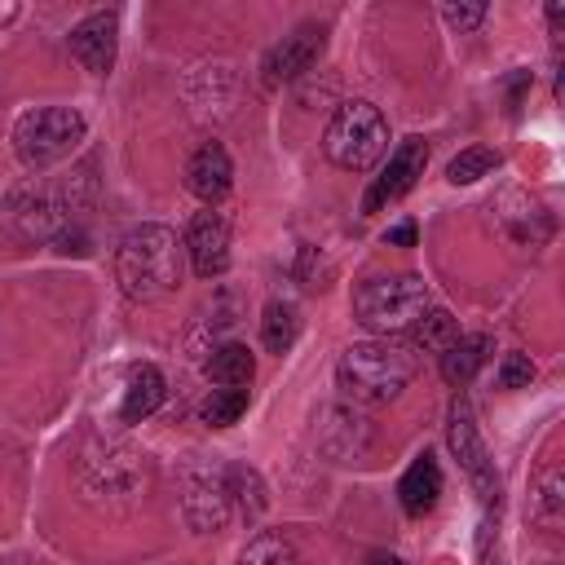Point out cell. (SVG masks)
<instances>
[{
	"instance_id": "cell-1",
	"label": "cell",
	"mask_w": 565,
	"mask_h": 565,
	"mask_svg": "<svg viewBox=\"0 0 565 565\" xmlns=\"http://www.w3.org/2000/svg\"><path fill=\"white\" fill-rule=\"evenodd\" d=\"M419 371V353L397 340V335H375V340H358L340 353L335 366V384L344 388V397L353 402H393Z\"/></svg>"
},
{
	"instance_id": "cell-2",
	"label": "cell",
	"mask_w": 565,
	"mask_h": 565,
	"mask_svg": "<svg viewBox=\"0 0 565 565\" xmlns=\"http://www.w3.org/2000/svg\"><path fill=\"white\" fill-rule=\"evenodd\" d=\"M181 256H185V247L177 243V234L168 225H137L115 247V278L124 287V296L154 300L181 282Z\"/></svg>"
},
{
	"instance_id": "cell-3",
	"label": "cell",
	"mask_w": 565,
	"mask_h": 565,
	"mask_svg": "<svg viewBox=\"0 0 565 565\" xmlns=\"http://www.w3.org/2000/svg\"><path fill=\"white\" fill-rule=\"evenodd\" d=\"M428 309V287L419 274H375L353 291V318L375 335H402Z\"/></svg>"
},
{
	"instance_id": "cell-4",
	"label": "cell",
	"mask_w": 565,
	"mask_h": 565,
	"mask_svg": "<svg viewBox=\"0 0 565 565\" xmlns=\"http://www.w3.org/2000/svg\"><path fill=\"white\" fill-rule=\"evenodd\" d=\"M322 150L344 172H366L388 150V124L371 102H344L322 137Z\"/></svg>"
},
{
	"instance_id": "cell-5",
	"label": "cell",
	"mask_w": 565,
	"mask_h": 565,
	"mask_svg": "<svg viewBox=\"0 0 565 565\" xmlns=\"http://www.w3.org/2000/svg\"><path fill=\"white\" fill-rule=\"evenodd\" d=\"M84 141V115L75 106H35L13 124V150L26 168H49Z\"/></svg>"
},
{
	"instance_id": "cell-6",
	"label": "cell",
	"mask_w": 565,
	"mask_h": 565,
	"mask_svg": "<svg viewBox=\"0 0 565 565\" xmlns=\"http://www.w3.org/2000/svg\"><path fill=\"white\" fill-rule=\"evenodd\" d=\"M181 512L190 521V530L212 534L230 521L234 499H230V468L221 463H190L181 472Z\"/></svg>"
},
{
	"instance_id": "cell-7",
	"label": "cell",
	"mask_w": 565,
	"mask_h": 565,
	"mask_svg": "<svg viewBox=\"0 0 565 565\" xmlns=\"http://www.w3.org/2000/svg\"><path fill=\"white\" fill-rule=\"evenodd\" d=\"M446 441H450V450H455L459 468L468 472V481L481 490V499H486V503H490V499H499L494 459H490V450H486V441H481V433H477L472 406H468L463 397H455V402H450V415H446Z\"/></svg>"
},
{
	"instance_id": "cell-8",
	"label": "cell",
	"mask_w": 565,
	"mask_h": 565,
	"mask_svg": "<svg viewBox=\"0 0 565 565\" xmlns=\"http://www.w3.org/2000/svg\"><path fill=\"white\" fill-rule=\"evenodd\" d=\"M322 49H327V26H322V22H300L291 35H282V40L265 53V62H260L265 84L300 79V75L322 57Z\"/></svg>"
},
{
	"instance_id": "cell-9",
	"label": "cell",
	"mask_w": 565,
	"mask_h": 565,
	"mask_svg": "<svg viewBox=\"0 0 565 565\" xmlns=\"http://www.w3.org/2000/svg\"><path fill=\"white\" fill-rule=\"evenodd\" d=\"M424 163H428V146H424L419 137H406V141L388 154V163L380 168V177L371 181V190L362 194V212H380V207H388L393 199H402V194L424 177Z\"/></svg>"
},
{
	"instance_id": "cell-10",
	"label": "cell",
	"mask_w": 565,
	"mask_h": 565,
	"mask_svg": "<svg viewBox=\"0 0 565 565\" xmlns=\"http://www.w3.org/2000/svg\"><path fill=\"white\" fill-rule=\"evenodd\" d=\"M199 278H216L230 269V221L221 212H199L181 238Z\"/></svg>"
},
{
	"instance_id": "cell-11",
	"label": "cell",
	"mask_w": 565,
	"mask_h": 565,
	"mask_svg": "<svg viewBox=\"0 0 565 565\" xmlns=\"http://www.w3.org/2000/svg\"><path fill=\"white\" fill-rule=\"evenodd\" d=\"M115 49H119V18L110 9L88 13L84 22L71 26V57L93 71V75H110L115 66Z\"/></svg>"
},
{
	"instance_id": "cell-12",
	"label": "cell",
	"mask_w": 565,
	"mask_h": 565,
	"mask_svg": "<svg viewBox=\"0 0 565 565\" xmlns=\"http://www.w3.org/2000/svg\"><path fill=\"white\" fill-rule=\"evenodd\" d=\"M230 185H234L230 150H225L221 141H203V146L190 154V163H185V190L212 207V203H221V199L230 194Z\"/></svg>"
},
{
	"instance_id": "cell-13",
	"label": "cell",
	"mask_w": 565,
	"mask_h": 565,
	"mask_svg": "<svg viewBox=\"0 0 565 565\" xmlns=\"http://www.w3.org/2000/svg\"><path fill=\"white\" fill-rule=\"evenodd\" d=\"M71 207L62 194L53 190H31L13 203V225H18V238H49L57 234L66 221H71Z\"/></svg>"
},
{
	"instance_id": "cell-14",
	"label": "cell",
	"mask_w": 565,
	"mask_h": 565,
	"mask_svg": "<svg viewBox=\"0 0 565 565\" xmlns=\"http://www.w3.org/2000/svg\"><path fill=\"white\" fill-rule=\"evenodd\" d=\"M530 521L547 534H561L565 525V468L561 459H547L530 481Z\"/></svg>"
},
{
	"instance_id": "cell-15",
	"label": "cell",
	"mask_w": 565,
	"mask_h": 565,
	"mask_svg": "<svg viewBox=\"0 0 565 565\" xmlns=\"http://www.w3.org/2000/svg\"><path fill=\"white\" fill-rule=\"evenodd\" d=\"M499 225H503V234H508L516 247H539V243L552 234V216H547L543 203L530 199V194H508V199L499 203Z\"/></svg>"
},
{
	"instance_id": "cell-16",
	"label": "cell",
	"mask_w": 565,
	"mask_h": 565,
	"mask_svg": "<svg viewBox=\"0 0 565 565\" xmlns=\"http://www.w3.org/2000/svg\"><path fill=\"white\" fill-rule=\"evenodd\" d=\"M163 397H168V380H163V371L150 366V362H141V366L128 371L124 402H119V419H124V424H141V419H150V415L163 406Z\"/></svg>"
},
{
	"instance_id": "cell-17",
	"label": "cell",
	"mask_w": 565,
	"mask_h": 565,
	"mask_svg": "<svg viewBox=\"0 0 565 565\" xmlns=\"http://www.w3.org/2000/svg\"><path fill=\"white\" fill-rule=\"evenodd\" d=\"M397 499H402L406 516H424V512L437 508V499H441V468H437V459H433L428 450L415 455L411 468L402 472V481H397Z\"/></svg>"
},
{
	"instance_id": "cell-18",
	"label": "cell",
	"mask_w": 565,
	"mask_h": 565,
	"mask_svg": "<svg viewBox=\"0 0 565 565\" xmlns=\"http://www.w3.org/2000/svg\"><path fill=\"white\" fill-rule=\"evenodd\" d=\"M441 358V375L459 388V384H468L481 366H486V358H490V335H455V344L446 349V353H437Z\"/></svg>"
},
{
	"instance_id": "cell-19",
	"label": "cell",
	"mask_w": 565,
	"mask_h": 565,
	"mask_svg": "<svg viewBox=\"0 0 565 565\" xmlns=\"http://www.w3.org/2000/svg\"><path fill=\"white\" fill-rule=\"evenodd\" d=\"M252 375H256V358H252V349L247 344H216L212 349V358H207V380L212 384H221V388H243V384H252Z\"/></svg>"
},
{
	"instance_id": "cell-20",
	"label": "cell",
	"mask_w": 565,
	"mask_h": 565,
	"mask_svg": "<svg viewBox=\"0 0 565 565\" xmlns=\"http://www.w3.org/2000/svg\"><path fill=\"white\" fill-rule=\"evenodd\" d=\"M300 335V309L291 300H269L265 305V318H260V340L269 353H287Z\"/></svg>"
},
{
	"instance_id": "cell-21",
	"label": "cell",
	"mask_w": 565,
	"mask_h": 565,
	"mask_svg": "<svg viewBox=\"0 0 565 565\" xmlns=\"http://www.w3.org/2000/svg\"><path fill=\"white\" fill-rule=\"evenodd\" d=\"M455 335H459V327H455V318L446 313V309H424L419 313V322H415V353L419 349H428V353H446L450 344H455Z\"/></svg>"
},
{
	"instance_id": "cell-22",
	"label": "cell",
	"mask_w": 565,
	"mask_h": 565,
	"mask_svg": "<svg viewBox=\"0 0 565 565\" xmlns=\"http://www.w3.org/2000/svg\"><path fill=\"white\" fill-rule=\"evenodd\" d=\"M243 411H247V388H212L207 402L199 406V419L207 428H230L243 419Z\"/></svg>"
},
{
	"instance_id": "cell-23",
	"label": "cell",
	"mask_w": 565,
	"mask_h": 565,
	"mask_svg": "<svg viewBox=\"0 0 565 565\" xmlns=\"http://www.w3.org/2000/svg\"><path fill=\"white\" fill-rule=\"evenodd\" d=\"M238 565H300V552L291 547V539L265 530V534H256V539L243 547Z\"/></svg>"
},
{
	"instance_id": "cell-24",
	"label": "cell",
	"mask_w": 565,
	"mask_h": 565,
	"mask_svg": "<svg viewBox=\"0 0 565 565\" xmlns=\"http://www.w3.org/2000/svg\"><path fill=\"white\" fill-rule=\"evenodd\" d=\"M494 168H499V154H494L490 146H468V150H459V154L446 163V181L472 185V181H481V177L494 172Z\"/></svg>"
},
{
	"instance_id": "cell-25",
	"label": "cell",
	"mask_w": 565,
	"mask_h": 565,
	"mask_svg": "<svg viewBox=\"0 0 565 565\" xmlns=\"http://www.w3.org/2000/svg\"><path fill=\"white\" fill-rule=\"evenodd\" d=\"M230 468V499L247 512V516H260L265 512V486H260V477H256V468H243V463H225Z\"/></svg>"
},
{
	"instance_id": "cell-26",
	"label": "cell",
	"mask_w": 565,
	"mask_h": 565,
	"mask_svg": "<svg viewBox=\"0 0 565 565\" xmlns=\"http://www.w3.org/2000/svg\"><path fill=\"white\" fill-rule=\"evenodd\" d=\"M530 380H534L530 353H508V358L499 362V388H525Z\"/></svg>"
},
{
	"instance_id": "cell-27",
	"label": "cell",
	"mask_w": 565,
	"mask_h": 565,
	"mask_svg": "<svg viewBox=\"0 0 565 565\" xmlns=\"http://www.w3.org/2000/svg\"><path fill=\"white\" fill-rule=\"evenodd\" d=\"M486 4H441V18L455 26V31H472V26H481L486 22Z\"/></svg>"
},
{
	"instance_id": "cell-28",
	"label": "cell",
	"mask_w": 565,
	"mask_h": 565,
	"mask_svg": "<svg viewBox=\"0 0 565 565\" xmlns=\"http://www.w3.org/2000/svg\"><path fill=\"white\" fill-rule=\"evenodd\" d=\"M384 243H393V247H411V243H415V225H411V221H402V225L384 230Z\"/></svg>"
},
{
	"instance_id": "cell-29",
	"label": "cell",
	"mask_w": 565,
	"mask_h": 565,
	"mask_svg": "<svg viewBox=\"0 0 565 565\" xmlns=\"http://www.w3.org/2000/svg\"><path fill=\"white\" fill-rule=\"evenodd\" d=\"M366 565H406L402 556H393V552H371L366 556Z\"/></svg>"
},
{
	"instance_id": "cell-30",
	"label": "cell",
	"mask_w": 565,
	"mask_h": 565,
	"mask_svg": "<svg viewBox=\"0 0 565 565\" xmlns=\"http://www.w3.org/2000/svg\"><path fill=\"white\" fill-rule=\"evenodd\" d=\"M13 18H18V4H13V0H4V4H0V26H4V22H13Z\"/></svg>"
},
{
	"instance_id": "cell-31",
	"label": "cell",
	"mask_w": 565,
	"mask_h": 565,
	"mask_svg": "<svg viewBox=\"0 0 565 565\" xmlns=\"http://www.w3.org/2000/svg\"><path fill=\"white\" fill-rule=\"evenodd\" d=\"M4 565H40V561H4Z\"/></svg>"
}]
</instances>
